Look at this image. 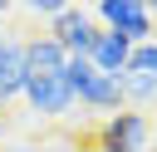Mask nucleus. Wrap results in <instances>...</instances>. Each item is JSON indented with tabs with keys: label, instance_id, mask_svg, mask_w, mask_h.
Returning a JSON list of instances; mask_svg holds the SVG:
<instances>
[{
	"label": "nucleus",
	"instance_id": "obj_10",
	"mask_svg": "<svg viewBox=\"0 0 157 152\" xmlns=\"http://www.w3.org/2000/svg\"><path fill=\"white\" fill-rule=\"evenodd\" d=\"M93 74H98V69H93V64H88V59H78V54H74V59H69V64H64V83H69V93H74V98H78V93H83V88H88V83H93Z\"/></svg>",
	"mask_w": 157,
	"mask_h": 152
},
{
	"label": "nucleus",
	"instance_id": "obj_9",
	"mask_svg": "<svg viewBox=\"0 0 157 152\" xmlns=\"http://www.w3.org/2000/svg\"><path fill=\"white\" fill-rule=\"evenodd\" d=\"M78 108H88V113H118V108H128V98H123V78H108V74H93V83L74 98Z\"/></svg>",
	"mask_w": 157,
	"mask_h": 152
},
{
	"label": "nucleus",
	"instance_id": "obj_11",
	"mask_svg": "<svg viewBox=\"0 0 157 152\" xmlns=\"http://www.w3.org/2000/svg\"><path fill=\"white\" fill-rule=\"evenodd\" d=\"M74 0H25V10H34V15H44V20H54L59 10H69Z\"/></svg>",
	"mask_w": 157,
	"mask_h": 152
},
{
	"label": "nucleus",
	"instance_id": "obj_3",
	"mask_svg": "<svg viewBox=\"0 0 157 152\" xmlns=\"http://www.w3.org/2000/svg\"><path fill=\"white\" fill-rule=\"evenodd\" d=\"M123 98H128V108H137V103H152V98H157V39L132 44L128 69H123Z\"/></svg>",
	"mask_w": 157,
	"mask_h": 152
},
{
	"label": "nucleus",
	"instance_id": "obj_7",
	"mask_svg": "<svg viewBox=\"0 0 157 152\" xmlns=\"http://www.w3.org/2000/svg\"><path fill=\"white\" fill-rule=\"evenodd\" d=\"M128 54H132V44H128L123 34H113V29H103V25H98V34H93V49H88V64H93L98 74H108V78H123V69H128Z\"/></svg>",
	"mask_w": 157,
	"mask_h": 152
},
{
	"label": "nucleus",
	"instance_id": "obj_15",
	"mask_svg": "<svg viewBox=\"0 0 157 152\" xmlns=\"http://www.w3.org/2000/svg\"><path fill=\"white\" fill-rule=\"evenodd\" d=\"M10 5H15V0H0V15H5V10H10Z\"/></svg>",
	"mask_w": 157,
	"mask_h": 152
},
{
	"label": "nucleus",
	"instance_id": "obj_14",
	"mask_svg": "<svg viewBox=\"0 0 157 152\" xmlns=\"http://www.w3.org/2000/svg\"><path fill=\"white\" fill-rule=\"evenodd\" d=\"M142 5H147V10H152V15H157V0H142Z\"/></svg>",
	"mask_w": 157,
	"mask_h": 152
},
{
	"label": "nucleus",
	"instance_id": "obj_4",
	"mask_svg": "<svg viewBox=\"0 0 157 152\" xmlns=\"http://www.w3.org/2000/svg\"><path fill=\"white\" fill-rule=\"evenodd\" d=\"M49 34L64 44V54L74 59H88V49H93V34H98V20H93V10H83V5H69V10H59L54 20H49Z\"/></svg>",
	"mask_w": 157,
	"mask_h": 152
},
{
	"label": "nucleus",
	"instance_id": "obj_13",
	"mask_svg": "<svg viewBox=\"0 0 157 152\" xmlns=\"http://www.w3.org/2000/svg\"><path fill=\"white\" fill-rule=\"evenodd\" d=\"M10 152H54V147H10Z\"/></svg>",
	"mask_w": 157,
	"mask_h": 152
},
{
	"label": "nucleus",
	"instance_id": "obj_1",
	"mask_svg": "<svg viewBox=\"0 0 157 152\" xmlns=\"http://www.w3.org/2000/svg\"><path fill=\"white\" fill-rule=\"evenodd\" d=\"M152 123L142 108H118L98 123V152H147Z\"/></svg>",
	"mask_w": 157,
	"mask_h": 152
},
{
	"label": "nucleus",
	"instance_id": "obj_16",
	"mask_svg": "<svg viewBox=\"0 0 157 152\" xmlns=\"http://www.w3.org/2000/svg\"><path fill=\"white\" fill-rule=\"evenodd\" d=\"M0 113H5V103H0Z\"/></svg>",
	"mask_w": 157,
	"mask_h": 152
},
{
	"label": "nucleus",
	"instance_id": "obj_6",
	"mask_svg": "<svg viewBox=\"0 0 157 152\" xmlns=\"http://www.w3.org/2000/svg\"><path fill=\"white\" fill-rule=\"evenodd\" d=\"M29 83V64H25V39H5L0 34V103L20 98Z\"/></svg>",
	"mask_w": 157,
	"mask_h": 152
},
{
	"label": "nucleus",
	"instance_id": "obj_5",
	"mask_svg": "<svg viewBox=\"0 0 157 152\" xmlns=\"http://www.w3.org/2000/svg\"><path fill=\"white\" fill-rule=\"evenodd\" d=\"M20 98H25V103H29V113H39V118H64V113L74 108V93H69L64 74H49V78H29Z\"/></svg>",
	"mask_w": 157,
	"mask_h": 152
},
{
	"label": "nucleus",
	"instance_id": "obj_12",
	"mask_svg": "<svg viewBox=\"0 0 157 152\" xmlns=\"http://www.w3.org/2000/svg\"><path fill=\"white\" fill-rule=\"evenodd\" d=\"M74 5H83V10H98V5H103V0H74Z\"/></svg>",
	"mask_w": 157,
	"mask_h": 152
},
{
	"label": "nucleus",
	"instance_id": "obj_2",
	"mask_svg": "<svg viewBox=\"0 0 157 152\" xmlns=\"http://www.w3.org/2000/svg\"><path fill=\"white\" fill-rule=\"evenodd\" d=\"M93 20L113 34H123L128 44H142V39H157V15L142 5V0H103L93 10Z\"/></svg>",
	"mask_w": 157,
	"mask_h": 152
},
{
	"label": "nucleus",
	"instance_id": "obj_8",
	"mask_svg": "<svg viewBox=\"0 0 157 152\" xmlns=\"http://www.w3.org/2000/svg\"><path fill=\"white\" fill-rule=\"evenodd\" d=\"M25 64H29V78H49V74H64L69 54L54 34H34V39H25Z\"/></svg>",
	"mask_w": 157,
	"mask_h": 152
}]
</instances>
